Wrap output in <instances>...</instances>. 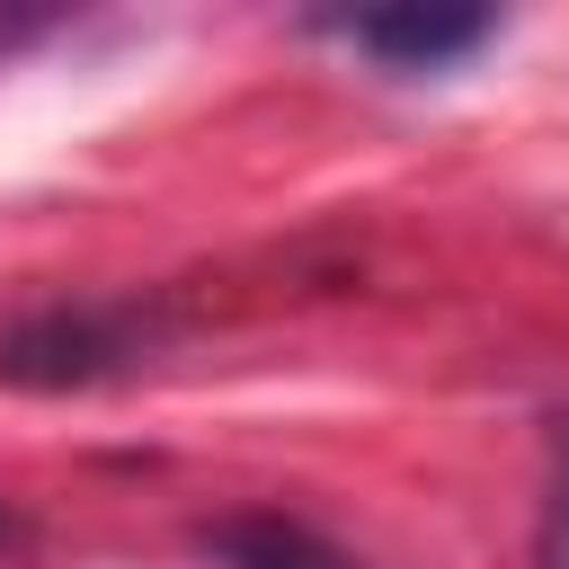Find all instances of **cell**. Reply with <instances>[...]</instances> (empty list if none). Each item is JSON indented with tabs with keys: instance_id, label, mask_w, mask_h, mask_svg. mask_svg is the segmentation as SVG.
<instances>
[{
	"instance_id": "obj_3",
	"label": "cell",
	"mask_w": 569,
	"mask_h": 569,
	"mask_svg": "<svg viewBox=\"0 0 569 569\" xmlns=\"http://www.w3.org/2000/svg\"><path fill=\"white\" fill-rule=\"evenodd\" d=\"M204 560L213 569H365L347 542H329L320 525H302L284 507H249V516L204 525Z\"/></svg>"
},
{
	"instance_id": "obj_4",
	"label": "cell",
	"mask_w": 569,
	"mask_h": 569,
	"mask_svg": "<svg viewBox=\"0 0 569 569\" xmlns=\"http://www.w3.org/2000/svg\"><path fill=\"white\" fill-rule=\"evenodd\" d=\"M533 569H569V409L551 418V471H542V516H533Z\"/></svg>"
},
{
	"instance_id": "obj_1",
	"label": "cell",
	"mask_w": 569,
	"mask_h": 569,
	"mask_svg": "<svg viewBox=\"0 0 569 569\" xmlns=\"http://www.w3.org/2000/svg\"><path fill=\"white\" fill-rule=\"evenodd\" d=\"M151 347V320L133 302H44L18 329H0V382L18 391H80L124 373Z\"/></svg>"
},
{
	"instance_id": "obj_5",
	"label": "cell",
	"mask_w": 569,
	"mask_h": 569,
	"mask_svg": "<svg viewBox=\"0 0 569 569\" xmlns=\"http://www.w3.org/2000/svg\"><path fill=\"white\" fill-rule=\"evenodd\" d=\"M44 36H62V9H0V62L44 44Z\"/></svg>"
},
{
	"instance_id": "obj_2",
	"label": "cell",
	"mask_w": 569,
	"mask_h": 569,
	"mask_svg": "<svg viewBox=\"0 0 569 569\" xmlns=\"http://www.w3.org/2000/svg\"><path fill=\"white\" fill-rule=\"evenodd\" d=\"M329 27L382 71H453L498 36L489 9H356V18H329Z\"/></svg>"
},
{
	"instance_id": "obj_6",
	"label": "cell",
	"mask_w": 569,
	"mask_h": 569,
	"mask_svg": "<svg viewBox=\"0 0 569 569\" xmlns=\"http://www.w3.org/2000/svg\"><path fill=\"white\" fill-rule=\"evenodd\" d=\"M9 542H18V516H9V507H0V551H9Z\"/></svg>"
}]
</instances>
